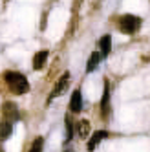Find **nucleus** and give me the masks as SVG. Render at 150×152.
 I'll list each match as a JSON object with an SVG mask.
<instances>
[{"mask_svg": "<svg viewBox=\"0 0 150 152\" xmlns=\"http://www.w3.org/2000/svg\"><path fill=\"white\" fill-rule=\"evenodd\" d=\"M99 48H101V55L106 57L112 51V37L110 35H103L101 37V42H99Z\"/></svg>", "mask_w": 150, "mask_h": 152, "instance_id": "9d476101", "label": "nucleus"}, {"mask_svg": "<svg viewBox=\"0 0 150 152\" xmlns=\"http://www.w3.org/2000/svg\"><path fill=\"white\" fill-rule=\"evenodd\" d=\"M68 152H71V150H68Z\"/></svg>", "mask_w": 150, "mask_h": 152, "instance_id": "2eb2a0df", "label": "nucleus"}, {"mask_svg": "<svg viewBox=\"0 0 150 152\" xmlns=\"http://www.w3.org/2000/svg\"><path fill=\"white\" fill-rule=\"evenodd\" d=\"M106 137H108V132H104V130H97V132H93L92 134V139L88 141V150L92 152V150H95V148H97V145L101 143V141L103 139H106Z\"/></svg>", "mask_w": 150, "mask_h": 152, "instance_id": "39448f33", "label": "nucleus"}, {"mask_svg": "<svg viewBox=\"0 0 150 152\" xmlns=\"http://www.w3.org/2000/svg\"><path fill=\"white\" fill-rule=\"evenodd\" d=\"M2 112H4V117H6V121H17V119L20 117L18 115V110H17V104L15 103H4L2 106Z\"/></svg>", "mask_w": 150, "mask_h": 152, "instance_id": "20e7f679", "label": "nucleus"}, {"mask_svg": "<svg viewBox=\"0 0 150 152\" xmlns=\"http://www.w3.org/2000/svg\"><path fill=\"white\" fill-rule=\"evenodd\" d=\"M4 81L7 84V88L11 90L13 94H26L29 90V83L28 79L24 77L22 73H18V72H6L4 73Z\"/></svg>", "mask_w": 150, "mask_h": 152, "instance_id": "f257e3e1", "label": "nucleus"}, {"mask_svg": "<svg viewBox=\"0 0 150 152\" xmlns=\"http://www.w3.org/2000/svg\"><path fill=\"white\" fill-rule=\"evenodd\" d=\"M101 62V55L97 51H93L92 55H90V59H88V64H86V72L90 73V72H93L95 68H97V64Z\"/></svg>", "mask_w": 150, "mask_h": 152, "instance_id": "f8f14e48", "label": "nucleus"}, {"mask_svg": "<svg viewBox=\"0 0 150 152\" xmlns=\"http://www.w3.org/2000/svg\"><path fill=\"white\" fill-rule=\"evenodd\" d=\"M42 147H44V139H42V137H35L33 145L29 147V152H42Z\"/></svg>", "mask_w": 150, "mask_h": 152, "instance_id": "ddd939ff", "label": "nucleus"}, {"mask_svg": "<svg viewBox=\"0 0 150 152\" xmlns=\"http://www.w3.org/2000/svg\"><path fill=\"white\" fill-rule=\"evenodd\" d=\"M11 132H13V123L11 121H2L0 123V139L2 141L11 136Z\"/></svg>", "mask_w": 150, "mask_h": 152, "instance_id": "9b49d317", "label": "nucleus"}, {"mask_svg": "<svg viewBox=\"0 0 150 152\" xmlns=\"http://www.w3.org/2000/svg\"><path fill=\"white\" fill-rule=\"evenodd\" d=\"M75 132H77V136L81 139H86L90 136V123L86 121V119H82V121H79L77 125H75Z\"/></svg>", "mask_w": 150, "mask_h": 152, "instance_id": "6e6552de", "label": "nucleus"}, {"mask_svg": "<svg viewBox=\"0 0 150 152\" xmlns=\"http://www.w3.org/2000/svg\"><path fill=\"white\" fill-rule=\"evenodd\" d=\"M101 110H103V115H104V117L108 115V112H110V84H108V81L104 83V92H103Z\"/></svg>", "mask_w": 150, "mask_h": 152, "instance_id": "423d86ee", "label": "nucleus"}, {"mask_svg": "<svg viewBox=\"0 0 150 152\" xmlns=\"http://www.w3.org/2000/svg\"><path fill=\"white\" fill-rule=\"evenodd\" d=\"M70 110L71 112H81L82 110V94L79 92V90H75L73 94H71V101H70Z\"/></svg>", "mask_w": 150, "mask_h": 152, "instance_id": "0eeeda50", "label": "nucleus"}, {"mask_svg": "<svg viewBox=\"0 0 150 152\" xmlns=\"http://www.w3.org/2000/svg\"><path fill=\"white\" fill-rule=\"evenodd\" d=\"M66 130H68V136H66V141H70V139L73 137V125H71V121H70V119H66Z\"/></svg>", "mask_w": 150, "mask_h": 152, "instance_id": "4468645a", "label": "nucleus"}, {"mask_svg": "<svg viewBox=\"0 0 150 152\" xmlns=\"http://www.w3.org/2000/svg\"><path fill=\"white\" fill-rule=\"evenodd\" d=\"M48 55H50L48 50H40V51H37V55L33 57V68H35V70H40L42 66H44V62L48 61Z\"/></svg>", "mask_w": 150, "mask_h": 152, "instance_id": "1a4fd4ad", "label": "nucleus"}, {"mask_svg": "<svg viewBox=\"0 0 150 152\" xmlns=\"http://www.w3.org/2000/svg\"><path fill=\"white\" fill-rule=\"evenodd\" d=\"M68 84H70V73H64L62 77L57 81V86L53 88V92H51V95H50V99H48V101H51V99H55V97H59L64 90L68 88Z\"/></svg>", "mask_w": 150, "mask_h": 152, "instance_id": "7ed1b4c3", "label": "nucleus"}, {"mask_svg": "<svg viewBox=\"0 0 150 152\" xmlns=\"http://www.w3.org/2000/svg\"><path fill=\"white\" fill-rule=\"evenodd\" d=\"M117 28H119V31H123L126 35H134L135 31L141 28V18L135 17V15H123L119 18Z\"/></svg>", "mask_w": 150, "mask_h": 152, "instance_id": "f03ea898", "label": "nucleus"}]
</instances>
